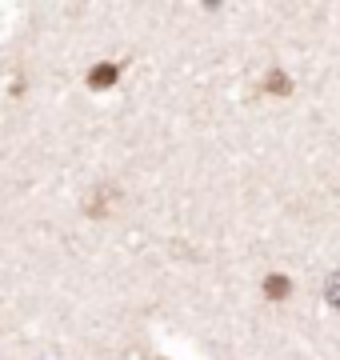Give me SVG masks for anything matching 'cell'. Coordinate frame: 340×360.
I'll use <instances>...</instances> for the list:
<instances>
[{
	"label": "cell",
	"mask_w": 340,
	"mask_h": 360,
	"mask_svg": "<svg viewBox=\"0 0 340 360\" xmlns=\"http://www.w3.org/2000/svg\"><path fill=\"white\" fill-rule=\"evenodd\" d=\"M117 77V72H112V68H96V72H92V84H108V80Z\"/></svg>",
	"instance_id": "6da1fadb"
},
{
	"label": "cell",
	"mask_w": 340,
	"mask_h": 360,
	"mask_svg": "<svg viewBox=\"0 0 340 360\" xmlns=\"http://www.w3.org/2000/svg\"><path fill=\"white\" fill-rule=\"evenodd\" d=\"M268 296H285V276H273L268 281Z\"/></svg>",
	"instance_id": "7a4b0ae2"
}]
</instances>
